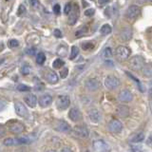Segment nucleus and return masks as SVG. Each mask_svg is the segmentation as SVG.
Instances as JSON below:
<instances>
[{
	"instance_id": "obj_1",
	"label": "nucleus",
	"mask_w": 152,
	"mask_h": 152,
	"mask_svg": "<svg viewBox=\"0 0 152 152\" xmlns=\"http://www.w3.org/2000/svg\"><path fill=\"white\" fill-rule=\"evenodd\" d=\"M7 127L8 129L11 131L13 134H20L24 130H25V126L24 125L17 120H13V121H9L7 123Z\"/></svg>"
},
{
	"instance_id": "obj_2",
	"label": "nucleus",
	"mask_w": 152,
	"mask_h": 152,
	"mask_svg": "<svg viewBox=\"0 0 152 152\" xmlns=\"http://www.w3.org/2000/svg\"><path fill=\"white\" fill-rule=\"evenodd\" d=\"M145 64V60L141 55L133 56L129 60V66L133 70H141Z\"/></svg>"
},
{
	"instance_id": "obj_3",
	"label": "nucleus",
	"mask_w": 152,
	"mask_h": 152,
	"mask_svg": "<svg viewBox=\"0 0 152 152\" xmlns=\"http://www.w3.org/2000/svg\"><path fill=\"white\" fill-rule=\"evenodd\" d=\"M141 13V9L136 6V5H132L129 8L127 9V11L126 12V17L128 21H134L138 18V16Z\"/></svg>"
},
{
	"instance_id": "obj_4",
	"label": "nucleus",
	"mask_w": 152,
	"mask_h": 152,
	"mask_svg": "<svg viewBox=\"0 0 152 152\" xmlns=\"http://www.w3.org/2000/svg\"><path fill=\"white\" fill-rule=\"evenodd\" d=\"M14 109H15V112L18 116H20L21 118H28L30 116V113H28V109L26 106L21 102H15L14 103Z\"/></svg>"
},
{
	"instance_id": "obj_5",
	"label": "nucleus",
	"mask_w": 152,
	"mask_h": 152,
	"mask_svg": "<svg viewBox=\"0 0 152 152\" xmlns=\"http://www.w3.org/2000/svg\"><path fill=\"white\" fill-rule=\"evenodd\" d=\"M104 86L109 90H114L120 86V80L115 76H107L104 79Z\"/></svg>"
},
{
	"instance_id": "obj_6",
	"label": "nucleus",
	"mask_w": 152,
	"mask_h": 152,
	"mask_svg": "<svg viewBox=\"0 0 152 152\" xmlns=\"http://www.w3.org/2000/svg\"><path fill=\"white\" fill-rule=\"evenodd\" d=\"M68 15H69V18H68L69 24V25H74L79 17V7L77 4H72L71 11L69 12Z\"/></svg>"
},
{
	"instance_id": "obj_7",
	"label": "nucleus",
	"mask_w": 152,
	"mask_h": 152,
	"mask_svg": "<svg viewBox=\"0 0 152 152\" xmlns=\"http://www.w3.org/2000/svg\"><path fill=\"white\" fill-rule=\"evenodd\" d=\"M70 104V99L68 95H60L57 98V107L60 110H65Z\"/></svg>"
},
{
	"instance_id": "obj_8",
	"label": "nucleus",
	"mask_w": 152,
	"mask_h": 152,
	"mask_svg": "<svg viewBox=\"0 0 152 152\" xmlns=\"http://www.w3.org/2000/svg\"><path fill=\"white\" fill-rule=\"evenodd\" d=\"M54 129L63 132V133H69L71 131V127L68 123H66L63 120H58L54 123Z\"/></svg>"
},
{
	"instance_id": "obj_9",
	"label": "nucleus",
	"mask_w": 152,
	"mask_h": 152,
	"mask_svg": "<svg viewBox=\"0 0 152 152\" xmlns=\"http://www.w3.org/2000/svg\"><path fill=\"white\" fill-rule=\"evenodd\" d=\"M130 55V50L127 49L126 47L119 46L116 49V56L120 60H126Z\"/></svg>"
},
{
	"instance_id": "obj_10",
	"label": "nucleus",
	"mask_w": 152,
	"mask_h": 152,
	"mask_svg": "<svg viewBox=\"0 0 152 152\" xmlns=\"http://www.w3.org/2000/svg\"><path fill=\"white\" fill-rule=\"evenodd\" d=\"M123 129V125L122 123L117 120V119H113L108 124V130L112 133H119Z\"/></svg>"
},
{
	"instance_id": "obj_11",
	"label": "nucleus",
	"mask_w": 152,
	"mask_h": 152,
	"mask_svg": "<svg viewBox=\"0 0 152 152\" xmlns=\"http://www.w3.org/2000/svg\"><path fill=\"white\" fill-rule=\"evenodd\" d=\"M73 134L79 138H88L89 135V132L87 127L83 126H76L73 128Z\"/></svg>"
},
{
	"instance_id": "obj_12",
	"label": "nucleus",
	"mask_w": 152,
	"mask_h": 152,
	"mask_svg": "<svg viewBox=\"0 0 152 152\" xmlns=\"http://www.w3.org/2000/svg\"><path fill=\"white\" fill-rule=\"evenodd\" d=\"M86 88H87L90 91H95L100 88V82L96 78H89L86 81Z\"/></svg>"
},
{
	"instance_id": "obj_13",
	"label": "nucleus",
	"mask_w": 152,
	"mask_h": 152,
	"mask_svg": "<svg viewBox=\"0 0 152 152\" xmlns=\"http://www.w3.org/2000/svg\"><path fill=\"white\" fill-rule=\"evenodd\" d=\"M118 99H119V101H121L123 103H128V102L132 101L133 95H132V93L129 91V90L124 89V90H122L120 93H119Z\"/></svg>"
},
{
	"instance_id": "obj_14",
	"label": "nucleus",
	"mask_w": 152,
	"mask_h": 152,
	"mask_svg": "<svg viewBox=\"0 0 152 152\" xmlns=\"http://www.w3.org/2000/svg\"><path fill=\"white\" fill-rule=\"evenodd\" d=\"M38 103H39L41 107H50L52 103V97L50 94L41 95L40 98L38 99Z\"/></svg>"
},
{
	"instance_id": "obj_15",
	"label": "nucleus",
	"mask_w": 152,
	"mask_h": 152,
	"mask_svg": "<svg viewBox=\"0 0 152 152\" xmlns=\"http://www.w3.org/2000/svg\"><path fill=\"white\" fill-rule=\"evenodd\" d=\"M129 107L127 106H125V104H120L116 108V114L121 118H126L129 115Z\"/></svg>"
},
{
	"instance_id": "obj_16",
	"label": "nucleus",
	"mask_w": 152,
	"mask_h": 152,
	"mask_svg": "<svg viewBox=\"0 0 152 152\" xmlns=\"http://www.w3.org/2000/svg\"><path fill=\"white\" fill-rule=\"evenodd\" d=\"M69 118L73 122H78L82 119V113H81L79 109L76 107L70 108L69 111Z\"/></svg>"
},
{
	"instance_id": "obj_17",
	"label": "nucleus",
	"mask_w": 152,
	"mask_h": 152,
	"mask_svg": "<svg viewBox=\"0 0 152 152\" xmlns=\"http://www.w3.org/2000/svg\"><path fill=\"white\" fill-rule=\"evenodd\" d=\"M24 101H25V103L27 104V106H28L30 107H35L38 103V99L35 95L28 94L24 97Z\"/></svg>"
},
{
	"instance_id": "obj_18",
	"label": "nucleus",
	"mask_w": 152,
	"mask_h": 152,
	"mask_svg": "<svg viewBox=\"0 0 152 152\" xmlns=\"http://www.w3.org/2000/svg\"><path fill=\"white\" fill-rule=\"evenodd\" d=\"M93 148L96 151H107L108 149V145L103 140H97L93 142Z\"/></svg>"
},
{
	"instance_id": "obj_19",
	"label": "nucleus",
	"mask_w": 152,
	"mask_h": 152,
	"mask_svg": "<svg viewBox=\"0 0 152 152\" xmlns=\"http://www.w3.org/2000/svg\"><path fill=\"white\" fill-rule=\"evenodd\" d=\"M88 117L90 119V121L95 124L99 123L101 121V118H102L101 113H100V111L97 110V109H91V110L88 112Z\"/></svg>"
},
{
	"instance_id": "obj_20",
	"label": "nucleus",
	"mask_w": 152,
	"mask_h": 152,
	"mask_svg": "<svg viewBox=\"0 0 152 152\" xmlns=\"http://www.w3.org/2000/svg\"><path fill=\"white\" fill-rule=\"evenodd\" d=\"M45 79L48 83L50 84H56L58 82V75H57L53 70H49L45 75Z\"/></svg>"
},
{
	"instance_id": "obj_21",
	"label": "nucleus",
	"mask_w": 152,
	"mask_h": 152,
	"mask_svg": "<svg viewBox=\"0 0 152 152\" xmlns=\"http://www.w3.org/2000/svg\"><path fill=\"white\" fill-rule=\"evenodd\" d=\"M120 37L123 41H128L132 37V31L130 28H125L120 33Z\"/></svg>"
},
{
	"instance_id": "obj_22",
	"label": "nucleus",
	"mask_w": 152,
	"mask_h": 152,
	"mask_svg": "<svg viewBox=\"0 0 152 152\" xmlns=\"http://www.w3.org/2000/svg\"><path fill=\"white\" fill-rule=\"evenodd\" d=\"M141 70L142 75L145 77H152V64H145Z\"/></svg>"
},
{
	"instance_id": "obj_23",
	"label": "nucleus",
	"mask_w": 152,
	"mask_h": 152,
	"mask_svg": "<svg viewBox=\"0 0 152 152\" xmlns=\"http://www.w3.org/2000/svg\"><path fill=\"white\" fill-rule=\"evenodd\" d=\"M39 42H40V38L36 34H31L27 37V43L31 46H36L39 44Z\"/></svg>"
},
{
	"instance_id": "obj_24",
	"label": "nucleus",
	"mask_w": 152,
	"mask_h": 152,
	"mask_svg": "<svg viewBox=\"0 0 152 152\" xmlns=\"http://www.w3.org/2000/svg\"><path fill=\"white\" fill-rule=\"evenodd\" d=\"M144 140H145V134L142 132H139L131 137L130 142H141Z\"/></svg>"
},
{
	"instance_id": "obj_25",
	"label": "nucleus",
	"mask_w": 152,
	"mask_h": 152,
	"mask_svg": "<svg viewBox=\"0 0 152 152\" xmlns=\"http://www.w3.org/2000/svg\"><path fill=\"white\" fill-rule=\"evenodd\" d=\"M126 74L129 78H131L133 81H135V82L137 83V87H138V88L140 89V91H141V92H144V88H142V83L140 82V80H139V79H137V78L135 77V76H133L131 73L128 72V71H126Z\"/></svg>"
},
{
	"instance_id": "obj_26",
	"label": "nucleus",
	"mask_w": 152,
	"mask_h": 152,
	"mask_svg": "<svg viewBox=\"0 0 152 152\" xmlns=\"http://www.w3.org/2000/svg\"><path fill=\"white\" fill-rule=\"evenodd\" d=\"M111 27L108 25V24H104V25L102 26L101 30H100V32H101V34L103 35H107L109 33L111 32Z\"/></svg>"
},
{
	"instance_id": "obj_27",
	"label": "nucleus",
	"mask_w": 152,
	"mask_h": 152,
	"mask_svg": "<svg viewBox=\"0 0 152 152\" xmlns=\"http://www.w3.org/2000/svg\"><path fill=\"white\" fill-rule=\"evenodd\" d=\"M3 144L6 146H12V145H18V142H17V139H14V138H7V139L4 140Z\"/></svg>"
},
{
	"instance_id": "obj_28",
	"label": "nucleus",
	"mask_w": 152,
	"mask_h": 152,
	"mask_svg": "<svg viewBox=\"0 0 152 152\" xmlns=\"http://www.w3.org/2000/svg\"><path fill=\"white\" fill-rule=\"evenodd\" d=\"M87 31H88V28L87 27H82V28H78V30L75 31V36L76 37H82V36H84L86 34V33H87Z\"/></svg>"
},
{
	"instance_id": "obj_29",
	"label": "nucleus",
	"mask_w": 152,
	"mask_h": 152,
	"mask_svg": "<svg viewBox=\"0 0 152 152\" xmlns=\"http://www.w3.org/2000/svg\"><path fill=\"white\" fill-rule=\"evenodd\" d=\"M45 61H46V55L43 53V52H39V53H38L37 56H36V62H37V64L42 65V64H44Z\"/></svg>"
},
{
	"instance_id": "obj_30",
	"label": "nucleus",
	"mask_w": 152,
	"mask_h": 152,
	"mask_svg": "<svg viewBox=\"0 0 152 152\" xmlns=\"http://www.w3.org/2000/svg\"><path fill=\"white\" fill-rule=\"evenodd\" d=\"M79 53V49L76 46H73L71 48V52H70V55H69V59L70 60H73L76 56L78 55Z\"/></svg>"
},
{
	"instance_id": "obj_31",
	"label": "nucleus",
	"mask_w": 152,
	"mask_h": 152,
	"mask_svg": "<svg viewBox=\"0 0 152 152\" xmlns=\"http://www.w3.org/2000/svg\"><path fill=\"white\" fill-rule=\"evenodd\" d=\"M63 66H64V61L59 59V58L55 59L53 63H52V66H53V69H61Z\"/></svg>"
},
{
	"instance_id": "obj_32",
	"label": "nucleus",
	"mask_w": 152,
	"mask_h": 152,
	"mask_svg": "<svg viewBox=\"0 0 152 152\" xmlns=\"http://www.w3.org/2000/svg\"><path fill=\"white\" fill-rule=\"evenodd\" d=\"M57 52H58V54L61 55V56H66V52H68V47L61 45V46L58 48V50H57Z\"/></svg>"
},
{
	"instance_id": "obj_33",
	"label": "nucleus",
	"mask_w": 152,
	"mask_h": 152,
	"mask_svg": "<svg viewBox=\"0 0 152 152\" xmlns=\"http://www.w3.org/2000/svg\"><path fill=\"white\" fill-rule=\"evenodd\" d=\"M94 48V44L91 42H85L82 44V49L84 50H90Z\"/></svg>"
},
{
	"instance_id": "obj_34",
	"label": "nucleus",
	"mask_w": 152,
	"mask_h": 152,
	"mask_svg": "<svg viewBox=\"0 0 152 152\" xmlns=\"http://www.w3.org/2000/svg\"><path fill=\"white\" fill-rule=\"evenodd\" d=\"M16 139H17L18 145H25V144H28V142H31L30 139H28L27 137H20V138H16Z\"/></svg>"
},
{
	"instance_id": "obj_35",
	"label": "nucleus",
	"mask_w": 152,
	"mask_h": 152,
	"mask_svg": "<svg viewBox=\"0 0 152 152\" xmlns=\"http://www.w3.org/2000/svg\"><path fill=\"white\" fill-rule=\"evenodd\" d=\"M17 90H19V91H21V92H24V91H28V90H31V88L30 87H28V86L26 85H18L17 86Z\"/></svg>"
},
{
	"instance_id": "obj_36",
	"label": "nucleus",
	"mask_w": 152,
	"mask_h": 152,
	"mask_svg": "<svg viewBox=\"0 0 152 152\" xmlns=\"http://www.w3.org/2000/svg\"><path fill=\"white\" fill-rule=\"evenodd\" d=\"M104 56L106 57V58H110V57H112V50L110 49V48H107V49H104Z\"/></svg>"
},
{
	"instance_id": "obj_37",
	"label": "nucleus",
	"mask_w": 152,
	"mask_h": 152,
	"mask_svg": "<svg viewBox=\"0 0 152 152\" xmlns=\"http://www.w3.org/2000/svg\"><path fill=\"white\" fill-rule=\"evenodd\" d=\"M8 45H9L10 48H16V47H18L19 43H18V41L16 39H11L9 41Z\"/></svg>"
},
{
	"instance_id": "obj_38",
	"label": "nucleus",
	"mask_w": 152,
	"mask_h": 152,
	"mask_svg": "<svg viewBox=\"0 0 152 152\" xmlns=\"http://www.w3.org/2000/svg\"><path fill=\"white\" fill-rule=\"evenodd\" d=\"M25 52L27 54H30V55H33V54H35V52H36V49L34 47H28V49L25 50Z\"/></svg>"
},
{
	"instance_id": "obj_39",
	"label": "nucleus",
	"mask_w": 152,
	"mask_h": 152,
	"mask_svg": "<svg viewBox=\"0 0 152 152\" xmlns=\"http://www.w3.org/2000/svg\"><path fill=\"white\" fill-rule=\"evenodd\" d=\"M68 74H69V69L68 68H64L60 71V76H61V78H63V79L66 78V76H68Z\"/></svg>"
},
{
	"instance_id": "obj_40",
	"label": "nucleus",
	"mask_w": 152,
	"mask_h": 152,
	"mask_svg": "<svg viewBox=\"0 0 152 152\" xmlns=\"http://www.w3.org/2000/svg\"><path fill=\"white\" fill-rule=\"evenodd\" d=\"M26 12V8L24 5H20L18 8V11H17V15H22L23 13H25Z\"/></svg>"
},
{
	"instance_id": "obj_41",
	"label": "nucleus",
	"mask_w": 152,
	"mask_h": 152,
	"mask_svg": "<svg viewBox=\"0 0 152 152\" xmlns=\"http://www.w3.org/2000/svg\"><path fill=\"white\" fill-rule=\"evenodd\" d=\"M71 8H72V3H68L65 6V10H64V12L66 14H69V12L71 11Z\"/></svg>"
},
{
	"instance_id": "obj_42",
	"label": "nucleus",
	"mask_w": 152,
	"mask_h": 152,
	"mask_svg": "<svg viewBox=\"0 0 152 152\" xmlns=\"http://www.w3.org/2000/svg\"><path fill=\"white\" fill-rule=\"evenodd\" d=\"M6 135V127L3 125H0V139Z\"/></svg>"
},
{
	"instance_id": "obj_43",
	"label": "nucleus",
	"mask_w": 152,
	"mask_h": 152,
	"mask_svg": "<svg viewBox=\"0 0 152 152\" xmlns=\"http://www.w3.org/2000/svg\"><path fill=\"white\" fill-rule=\"evenodd\" d=\"M95 12V10L94 9H88V10H86L85 11V15H87V16H92L93 14Z\"/></svg>"
},
{
	"instance_id": "obj_44",
	"label": "nucleus",
	"mask_w": 152,
	"mask_h": 152,
	"mask_svg": "<svg viewBox=\"0 0 152 152\" xmlns=\"http://www.w3.org/2000/svg\"><path fill=\"white\" fill-rule=\"evenodd\" d=\"M60 12H61V10H60V5L59 4H56L53 6V12L56 14V15H59L60 14Z\"/></svg>"
},
{
	"instance_id": "obj_45",
	"label": "nucleus",
	"mask_w": 152,
	"mask_h": 152,
	"mask_svg": "<svg viewBox=\"0 0 152 152\" xmlns=\"http://www.w3.org/2000/svg\"><path fill=\"white\" fill-rule=\"evenodd\" d=\"M21 72L24 74V75H27L30 73V68L28 66H23L22 69H21Z\"/></svg>"
},
{
	"instance_id": "obj_46",
	"label": "nucleus",
	"mask_w": 152,
	"mask_h": 152,
	"mask_svg": "<svg viewBox=\"0 0 152 152\" xmlns=\"http://www.w3.org/2000/svg\"><path fill=\"white\" fill-rule=\"evenodd\" d=\"M53 33H54V36H55V37H57V38L62 37V32H61V31H60V30H58V28H56V30H54Z\"/></svg>"
},
{
	"instance_id": "obj_47",
	"label": "nucleus",
	"mask_w": 152,
	"mask_h": 152,
	"mask_svg": "<svg viewBox=\"0 0 152 152\" xmlns=\"http://www.w3.org/2000/svg\"><path fill=\"white\" fill-rule=\"evenodd\" d=\"M31 5L33 8H36L38 7V5H39V1H38V0H31Z\"/></svg>"
},
{
	"instance_id": "obj_48",
	"label": "nucleus",
	"mask_w": 152,
	"mask_h": 152,
	"mask_svg": "<svg viewBox=\"0 0 152 152\" xmlns=\"http://www.w3.org/2000/svg\"><path fill=\"white\" fill-rule=\"evenodd\" d=\"M5 107H6V104H5V102H3V101L0 100V111L4 110Z\"/></svg>"
},
{
	"instance_id": "obj_49",
	"label": "nucleus",
	"mask_w": 152,
	"mask_h": 152,
	"mask_svg": "<svg viewBox=\"0 0 152 152\" xmlns=\"http://www.w3.org/2000/svg\"><path fill=\"white\" fill-rule=\"evenodd\" d=\"M147 145L152 147V136L149 137V138H148V140H147Z\"/></svg>"
},
{
	"instance_id": "obj_50",
	"label": "nucleus",
	"mask_w": 152,
	"mask_h": 152,
	"mask_svg": "<svg viewBox=\"0 0 152 152\" xmlns=\"http://www.w3.org/2000/svg\"><path fill=\"white\" fill-rule=\"evenodd\" d=\"M106 64H107V65H110V66H113V63H112L111 61H109V60L106 61Z\"/></svg>"
},
{
	"instance_id": "obj_51",
	"label": "nucleus",
	"mask_w": 152,
	"mask_h": 152,
	"mask_svg": "<svg viewBox=\"0 0 152 152\" xmlns=\"http://www.w3.org/2000/svg\"><path fill=\"white\" fill-rule=\"evenodd\" d=\"M108 1V0H99V2L101 4H104V3H107Z\"/></svg>"
},
{
	"instance_id": "obj_52",
	"label": "nucleus",
	"mask_w": 152,
	"mask_h": 152,
	"mask_svg": "<svg viewBox=\"0 0 152 152\" xmlns=\"http://www.w3.org/2000/svg\"><path fill=\"white\" fill-rule=\"evenodd\" d=\"M62 151H70V149L68 148V147H66V148H63V149H62Z\"/></svg>"
},
{
	"instance_id": "obj_53",
	"label": "nucleus",
	"mask_w": 152,
	"mask_h": 152,
	"mask_svg": "<svg viewBox=\"0 0 152 152\" xmlns=\"http://www.w3.org/2000/svg\"><path fill=\"white\" fill-rule=\"evenodd\" d=\"M149 94L152 96V89H150V90H149Z\"/></svg>"
},
{
	"instance_id": "obj_54",
	"label": "nucleus",
	"mask_w": 152,
	"mask_h": 152,
	"mask_svg": "<svg viewBox=\"0 0 152 152\" xmlns=\"http://www.w3.org/2000/svg\"><path fill=\"white\" fill-rule=\"evenodd\" d=\"M146 2H152V0H146Z\"/></svg>"
}]
</instances>
